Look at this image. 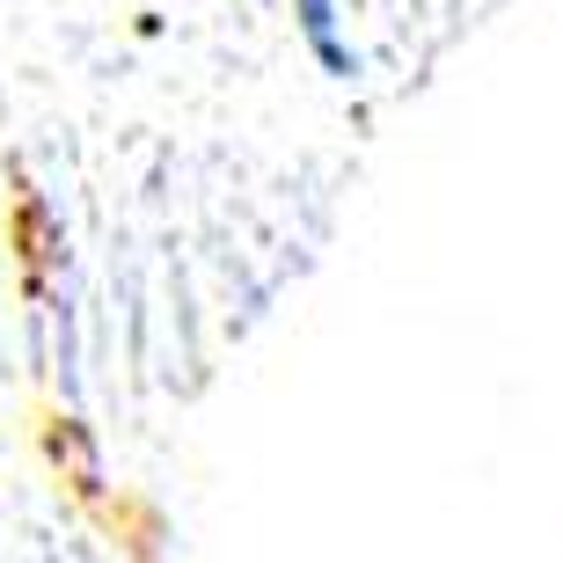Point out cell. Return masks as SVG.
Wrapping results in <instances>:
<instances>
[{
    "label": "cell",
    "instance_id": "7a4b0ae2",
    "mask_svg": "<svg viewBox=\"0 0 563 563\" xmlns=\"http://www.w3.org/2000/svg\"><path fill=\"white\" fill-rule=\"evenodd\" d=\"M44 454H52L66 476H74V490H81V498H96V446H88V432H81L74 418H52V432H44Z\"/></svg>",
    "mask_w": 563,
    "mask_h": 563
},
{
    "label": "cell",
    "instance_id": "6da1fadb",
    "mask_svg": "<svg viewBox=\"0 0 563 563\" xmlns=\"http://www.w3.org/2000/svg\"><path fill=\"white\" fill-rule=\"evenodd\" d=\"M292 15H300V37H308L314 59L330 66L336 81H352V74H358V52L336 37V0H292Z\"/></svg>",
    "mask_w": 563,
    "mask_h": 563
}]
</instances>
